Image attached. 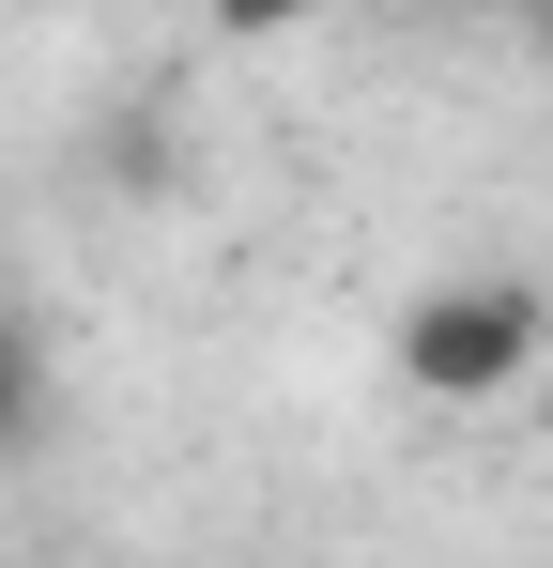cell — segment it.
Returning <instances> with one entry per match:
<instances>
[{
	"mask_svg": "<svg viewBox=\"0 0 553 568\" xmlns=\"http://www.w3.org/2000/svg\"><path fill=\"white\" fill-rule=\"evenodd\" d=\"M16 446H47V354H31V323H0V462Z\"/></svg>",
	"mask_w": 553,
	"mask_h": 568,
	"instance_id": "2",
	"label": "cell"
},
{
	"mask_svg": "<svg viewBox=\"0 0 553 568\" xmlns=\"http://www.w3.org/2000/svg\"><path fill=\"white\" fill-rule=\"evenodd\" d=\"M384 354H400L415 399H446V415L523 399V384L553 369V292L539 277H431L400 323H384Z\"/></svg>",
	"mask_w": 553,
	"mask_h": 568,
	"instance_id": "1",
	"label": "cell"
},
{
	"mask_svg": "<svg viewBox=\"0 0 553 568\" xmlns=\"http://www.w3.org/2000/svg\"><path fill=\"white\" fill-rule=\"evenodd\" d=\"M308 0H215V31H292Z\"/></svg>",
	"mask_w": 553,
	"mask_h": 568,
	"instance_id": "3",
	"label": "cell"
}]
</instances>
